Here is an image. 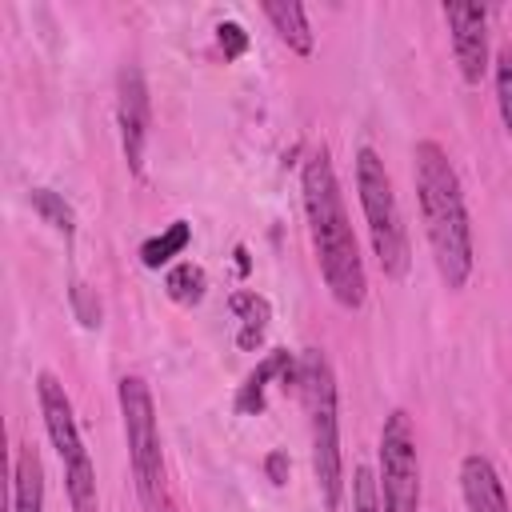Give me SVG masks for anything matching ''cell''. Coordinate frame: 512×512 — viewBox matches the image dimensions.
Returning a JSON list of instances; mask_svg holds the SVG:
<instances>
[{
	"label": "cell",
	"mask_w": 512,
	"mask_h": 512,
	"mask_svg": "<svg viewBox=\"0 0 512 512\" xmlns=\"http://www.w3.org/2000/svg\"><path fill=\"white\" fill-rule=\"evenodd\" d=\"M300 192H304V216H308V236L316 248L320 276H324L332 300L340 308L356 312L368 296V276H364V260H360V248H356V236H352V224L344 212L336 168L324 148L304 160Z\"/></svg>",
	"instance_id": "cell-1"
},
{
	"label": "cell",
	"mask_w": 512,
	"mask_h": 512,
	"mask_svg": "<svg viewBox=\"0 0 512 512\" xmlns=\"http://www.w3.org/2000/svg\"><path fill=\"white\" fill-rule=\"evenodd\" d=\"M232 312L240 316L236 344H240L244 352H252V348L264 340V328H268V300L256 296V292H236V296H232Z\"/></svg>",
	"instance_id": "cell-14"
},
{
	"label": "cell",
	"mask_w": 512,
	"mask_h": 512,
	"mask_svg": "<svg viewBox=\"0 0 512 512\" xmlns=\"http://www.w3.org/2000/svg\"><path fill=\"white\" fill-rule=\"evenodd\" d=\"M444 20L452 32V52H456L464 84H480L488 72V12L480 4L452 0L444 4Z\"/></svg>",
	"instance_id": "cell-8"
},
{
	"label": "cell",
	"mask_w": 512,
	"mask_h": 512,
	"mask_svg": "<svg viewBox=\"0 0 512 512\" xmlns=\"http://www.w3.org/2000/svg\"><path fill=\"white\" fill-rule=\"evenodd\" d=\"M32 208L56 228V232H64V236H72L76 232V216H72V208H68V200L64 196H56L52 188H32Z\"/></svg>",
	"instance_id": "cell-18"
},
{
	"label": "cell",
	"mask_w": 512,
	"mask_h": 512,
	"mask_svg": "<svg viewBox=\"0 0 512 512\" xmlns=\"http://www.w3.org/2000/svg\"><path fill=\"white\" fill-rule=\"evenodd\" d=\"M300 404L308 412V440H312V476L328 512L344 500V456H340V412H336V372L320 348L300 352Z\"/></svg>",
	"instance_id": "cell-3"
},
{
	"label": "cell",
	"mask_w": 512,
	"mask_h": 512,
	"mask_svg": "<svg viewBox=\"0 0 512 512\" xmlns=\"http://www.w3.org/2000/svg\"><path fill=\"white\" fill-rule=\"evenodd\" d=\"M352 512H384L380 484H376L372 468H364V464L352 472Z\"/></svg>",
	"instance_id": "cell-20"
},
{
	"label": "cell",
	"mask_w": 512,
	"mask_h": 512,
	"mask_svg": "<svg viewBox=\"0 0 512 512\" xmlns=\"http://www.w3.org/2000/svg\"><path fill=\"white\" fill-rule=\"evenodd\" d=\"M12 512H44V464L32 444L16 448L12 468Z\"/></svg>",
	"instance_id": "cell-12"
},
{
	"label": "cell",
	"mask_w": 512,
	"mask_h": 512,
	"mask_svg": "<svg viewBox=\"0 0 512 512\" xmlns=\"http://www.w3.org/2000/svg\"><path fill=\"white\" fill-rule=\"evenodd\" d=\"M496 104H500V120L512 136V44H504L496 52Z\"/></svg>",
	"instance_id": "cell-19"
},
{
	"label": "cell",
	"mask_w": 512,
	"mask_h": 512,
	"mask_svg": "<svg viewBox=\"0 0 512 512\" xmlns=\"http://www.w3.org/2000/svg\"><path fill=\"white\" fill-rule=\"evenodd\" d=\"M216 40H220V48H224L228 60H236V56L248 48V32H244L236 20H224V24L216 28Z\"/></svg>",
	"instance_id": "cell-21"
},
{
	"label": "cell",
	"mask_w": 512,
	"mask_h": 512,
	"mask_svg": "<svg viewBox=\"0 0 512 512\" xmlns=\"http://www.w3.org/2000/svg\"><path fill=\"white\" fill-rule=\"evenodd\" d=\"M380 504L384 512H420V460L408 412L392 408L380 424Z\"/></svg>",
	"instance_id": "cell-6"
},
{
	"label": "cell",
	"mask_w": 512,
	"mask_h": 512,
	"mask_svg": "<svg viewBox=\"0 0 512 512\" xmlns=\"http://www.w3.org/2000/svg\"><path fill=\"white\" fill-rule=\"evenodd\" d=\"M116 120H120V148L132 172L144 168V144H148V124H152V100L140 68H124L116 84Z\"/></svg>",
	"instance_id": "cell-7"
},
{
	"label": "cell",
	"mask_w": 512,
	"mask_h": 512,
	"mask_svg": "<svg viewBox=\"0 0 512 512\" xmlns=\"http://www.w3.org/2000/svg\"><path fill=\"white\" fill-rule=\"evenodd\" d=\"M164 288H168V296L176 304H200V296H204V268L192 264V260H184V264H176L168 272Z\"/></svg>",
	"instance_id": "cell-17"
},
{
	"label": "cell",
	"mask_w": 512,
	"mask_h": 512,
	"mask_svg": "<svg viewBox=\"0 0 512 512\" xmlns=\"http://www.w3.org/2000/svg\"><path fill=\"white\" fill-rule=\"evenodd\" d=\"M120 396V416H124V440H128V460L136 476V496L144 512H176L168 468H164V448H160V428H156V404L152 392L140 376H124L116 384Z\"/></svg>",
	"instance_id": "cell-4"
},
{
	"label": "cell",
	"mask_w": 512,
	"mask_h": 512,
	"mask_svg": "<svg viewBox=\"0 0 512 512\" xmlns=\"http://www.w3.org/2000/svg\"><path fill=\"white\" fill-rule=\"evenodd\" d=\"M188 240H192V228H188L184 220L168 224L160 236L144 240V248H140V260H144V268H160V264H168L172 256H180V252L188 248Z\"/></svg>",
	"instance_id": "cell-16"
},
{
	"label": "cell",
	"mask_w": 512,
	"mask_h": 512,
	"mask_svg": "<svg viewBox=\"0 0 512 512\" xmlns=\"http://www.w3.org/2000/svg\"><path fill=\"white\" fill-rule=\"evenodd\" d=\"M36 396H40V416H44V428H48V440L60 456V464H76L88 456L84 440H80V428H76V412H72V400L64 392V384L52 376V372H40L36 376Z\"/></svg>",
	"instance_id": "cell-9"
},
{
	"label": "cell",
	"mask_w": 512,
	"mask_h": 512,
	"mask_svg": "<svg viewBox=\"0 0 512 512\" xmlns=\"http://www.w3.org/2000/svg\"><path fill=\"white\" fill-rule=\"evenodd\" d=\"M64 488H68V500H72V512H100V500H96V468H92V456L76 460L64 468Z\"/></svg>",
	"instance_id": "cell-15"
},
{
	"label": "cell",
	"mask_w": 512,
	"mask_h": 512,
	"mask_svg": "<svg viewBox=\"0 0 512 512\" xmlns=\"http://www.w3.org/2000/svg\"><path fill=\"white\" fill-rule=\"evenodd\" d=\"M356 192H360V208L368 220V236H372V252L384 268V276L404 280L412 252H408V228L392 192V176L384 168V160L372 148L356 152Z\"/></svg>",
	"instance_id": "cell-5"
},
{
	"label": "cell",
	"mask_w": 512,
	"mask_h": 512,
	"mask_svg": "<svg viewBox=\"0 0 512 512\" xmlns=\"http://www.w3.org/2000/svg\"><path fill=\"white\" fill-rule=\"evenodd\" d=\"M264 16L272 20L276 36H280L292 52H300V56L312 52V28H308L304 4H296V0H268V4H264Z\"/></svg>",
	"instance_id": "cell-13"
},
{
	"label": "cell",
	"mask_w": 512,
	"mask_h": 512,
	"mask_svg": "<svg viewBox=\"0 0 512 512\" xmlns=\"http://www.w3.org/2000/svg\"><path fill=\"white\" fill-rule=\"evenodd\" d=\"M72 304H76V316H80L84 328H96L100 324V300H92L84 284H72Z\"/></svg>",
	"instance_id": "cell-22"
},
{
	"label": "cell",
	"mask_w": 512,
	"mask_h": 512,
	"mask_svg": "<svg viewBox=\"0 0 512 512\" xmlns=\"http://www.w3.org/2000/svg\"><path fill=\"white\" fill-rule=\"evenodd\" d=\"M412 160H416L412 168L416 196H420V216H424L436 272L448 288H464L472 276V224H468L460 176L436 140H420Z\"/></svg>",
	"instance_id": "cell-2"
},
{
	"label": "cell",
	"mask_w": 512,
	"mask_h": 512,
	"mask_svg": "<svg viewBox=\"0 0 512 512\" xmlns=\"http://www.w3.org/2000/svg\"><path fill=\"white\" fill-rule=\"evenodd\" d=\"M264 468H268V480H272V484H284V480H288V456H284V452H272V456L264 460Z\"/></svg>",
	"instance_id": "cell-23"
},
{
	"label": "cell",
	"mask_w": 512,
	"mask_h": 512,
	"mask_svg": "<svg viewBox=\"0 0 512 512\" xmlns=\"http://www.w3.org/2000/svg\"><path fill=\"white\" fill-rule=\"evenodd\" d=\"M460 488H464V504L468 512H512L508 492L500 484V472L492 468L488 456L468 452L460 460Z\"/></svg>",
	"instance_id": "cell-10"
},
{
	"label": "cell",
	"mask_w": 512,
	"mask_h": 512,
	"mask_svg": "<svg viewBox=\"0 0 512 512\" xmlns=\"http://www.w3.org/2000/svg\"><path fill=\"white\" fill-rule=\"evenodd\" d=\"M272 376H280L284 388H296V380H300V360H292L284 348L268 352V356L248 372V380H244L240 392H236V408H240L244 416H260V412H264V388H268Z\"/></svg>",
	"instance_id": "cell-11"
}]
</instances>
